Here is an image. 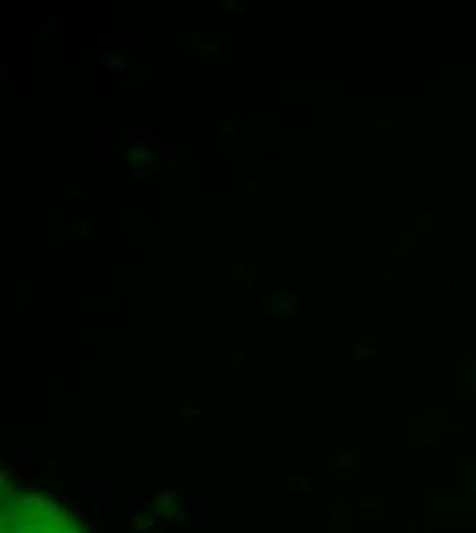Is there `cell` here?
<instances>
[{
  "instance_id": "6da1fadb",
  "label": "cell",
  "mask_w": 476,
  "mask_h": 533,
  "mask_svg": "<svg viewBox=\"0 0 476 533\" xmlns=\"http://www.w3.org/2000/svg\"><path fill=\"white\" fill-rule=\"evenodd\" d=\"M105 64H107L113 72H117L119 68H125V62H123V58H119V56H107V58H105Z\"/></svg>"
}]
</instances>
